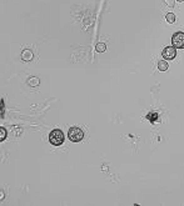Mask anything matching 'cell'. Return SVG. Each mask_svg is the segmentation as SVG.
Returning a JSON list of instances; mask_svg holds the SVG:
<instances>
[{
  "mask_svg": "<svg viewBox=\"0 0 184 206\" xmlns=\"http://www.w3.org/2000/svg\"><path fill=\"white\" fill-rule=\"evenodd\" d=\"M64 140H65V136L61 130H59V129L53 130V131L49 134V141H50V144L54 146H60L63 142H64Z\"/></svg>",
  "mask_w": 184,
  "mask_h": 206,
  "instance_id": "1",
  "label": "cell"
},
{
  "mask_svg": "<svg viewBox=\"0 0 184 206\" xmlns=\"http://www.w3.org/2000/svg\"><path fill=\"white\" fill-rule=\"evenodd\" d=\"M165 20H167L168 23L173 24V23H175V15L173 14V12H168V14L165 15Z\"/></svg>",
  "mask_w": 184,
  "mask_h": 206,
  "instance_id": "8",
  "label": "cell"
},
{
  "mask_svg": "<svg viewBox=\"0 0 184 206\" xmlns=\"http://www.w3.org/2000/svg\"><path fill=\"white\" fill-rule=\"evenodd\" d=\"M158 69H159L160 71H167L168 70V62H167L165 60H160L159 62H158Z\"/></svg>",
  "mask_w": 184,
  "mask_h": 206,
  "instance_id": "6",
  "label": "cell"
},
{
  "mask_svg": "<svg viewBox=\"0 0 184 206\" xmlns=\"http://www.w3.org/2000/svg\"><path fill=\"white\" fill-rule=\"evenodd\" d=\"M177 1H179V3H182V1H184V0H177Z\"/></svg>",
  "mask_w": 184,
  "mask_h": 206,
  "instance_id": "12",
  "label": "cell"
},
{
  "mask_svg": "<svg viewBox=\"0 0 184 206\" xmlns=\"http://www.w3.org/2000/svg\"><path fill=\"white\" fill-rule=\"evenodd\" d=\"M173 46L177 49H184V33L178 31L172 36Z\"/></svg>",
  "mask_w": 184,
  "mask_h": 206,
  "instance_id": "3",
  "label": "cell"
},
{
  "mask_svg": "<svg viewBox=\"0 0 184 206\" xmlns=\"http://www.w3.org/2000/svg\"><path fill=\"white\" fill-rule=\"evenodd\" d=\"M95 50H97L98 53H104L107 50V45L103 44V43H99V44H97V46H95Z\"/></svg>",
  "mask_w": 184,
  "mask_h": 206,
  "instance_id": "9",
  "label": "cell"
},
{
  "mask_svg": "<svg viewBox=\"0 0 184 206\" xmlns=\"http://www.w3.org/2000/svg\"><path fill=\"white\" fill-rule=\"evenodd\" d=\"M33 58H34V54H33L31 50L25 49L24 51L22 53V59L24 61H30V60H33Z\"/></svg>",
  "mask_w": 184,
  "mask_h": 206,
  "instance_id": "5",
  "label": "cell"
},
{
  "mask_svg": "<svg viewBox=\"0 0 184 206\" xmlns=\"http://www.w3.org/2000/svg\"><path fill=\"white\" fill-rule=\"evenodd\" d=\"M147 119L150 120V123H155L157 119H158V115H157V112H149V114L147 115Z\"/></svg>",
  "mask_w": 184,
  "mask_h": 206,
  "instance_id": "7",
  "label": "cell"
},
{
  "mask_svg": "<svg viewBox=\"0 0 184 206\" xmlns=\"http://www.w3.org/2000/svg\"><path fill=\"white\" fill-rule=\"evenodd\" d=\"M29 85L30 86H35V85H39V79L38 78H30L29 79Z\"/></svg>",
  "mask_w": 184,
  "mask_h": 206,
  "instance_id": "10",
  "label": "cell"
},
{
  "mask_svg": "<svg viewBox=\"0 0 184 206\" xmlns=\"http://www.w3.org/2000/svg\"><path fill=\"white\" fill-rule=\"evenodd\" d=\"M68 137L70 141L73 142H79L84 139V131L80 128H77V126H73V128L69 129L68 131Z\"/></svg>",
  "mask_w": 184,
  "mask_h": 206,
  "instance_id": "2",
  "label": "cell"
},
{
  "mask_svg": "<svg viewBox=\"0 0 184 206\" xmlns=\"http://www.w3.org/2000/svg\"><path fill=\"white\" fill-rule=\"evenodd\" d=\"M162 55L165 60H172L177 55V48H174V46H167L162 51Z\"/></svg>",
  "mask_w": 184,
  "mask_h": 206,
  "instance_id": "4",
  "label": "cell"
},
{
  "mask_svg": "<svg viewBox=\"0 0 184 206\" xmlns=\"http://www.w3.org/2000/svg\"><path fill=\"white\" fill-rule=\"evenodd\" d=\"M5 137H6V130L4 128H1V129H0V140L4 141V139H5Z\"/></svg>",
  "mask_w": 184,
  "mask_h": 206,
  "instance_id": "11",
  "label": "cell"
}]
</instances>
